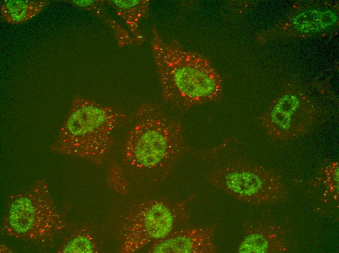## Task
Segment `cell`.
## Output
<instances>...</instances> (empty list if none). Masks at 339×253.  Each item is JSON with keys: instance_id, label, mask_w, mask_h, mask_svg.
I'll use <instances>...</instances> for the list:
<instances>
[{"instance_id": "cell-13", "label": "cell", "mask_w": 339, "mask_h": 253, "mask_svg": "<svg viewBox=\"0 0 339 253\" xmlns=\"http://www.w3.org/2000/svg\"><path fill=\"white\" fill-rule=\"evenodd\" d=\"M337 19V15L330 10L310 9L296 16L292 24L301 33H315L330 29Z\"/></svg>"}, {"instance_id": "cell-7", "label": "cell", "mask_w": 339, "mask_h": 253, "mask_svg": "<svg viewBox=\"0 0 339 253\" xmlns=\"http://www.w3.org/2000/svg\"><path fill=\"white\" fill-rule=\"evenodd\" d=\"M306 98L291 91L281 95L258 119L266 133L279 141L294 140L309 130L315 111Z\"/></svg>"}, {"instance_id": "cell-3", "label": "cell", "mask_w": 339, "mask_h": 253, "mask_svg": "<svg viewBox=\"0 0 339 253\" xmlns=\"http://www.w3.org/2000/svg\"><path fill=\"white\" fill-rule=\"evenodd\" d=\"M246 150L232 136L211 148L190 152L209 165L204 174L207 181L237 200L253 205L286 201L289 192L282 176L254 162Z\"/></svg>"}, {"instance_id": "cell-12", "label": "cell", "mask_w": 339, "mask_h": 253, "mask_svg": "<svg viewBox=\"0 0 339 253\" xmlns=\"http://www.w3.org/2000/svg\"><path fill=\"white\" fill-rule=\"evenodd\" d=\"M49 3L45 0H3L0 4L1 17L11 24H19L36 16Z\"/></svg>"}, {"instance_id": "cell-6", "label": "cell", "mask_w": 339, "mask_h": 253, "mask_svg": "<svg viewBox=\"0 0 339 253\" xmlns=\"http://www.w3.org/2000/svg\"><path fill=\"white\" fill-rule=\"evenodd\" d=\"M194 196L177 201L159 197L148 199L130 208L121 221L120 252H136L181 228L190 226L186 206Z\"/></svg>"}, {"instance_id": "cell-9", "label": "cell", "mask_w": 339, "mask_h": 253, "mask_svg": "<svg viewBox=\"0 0 339 253\" xmlns=\"http://www.w3.org/2000/svg\"><path fill=\"white\" fill-rule=\"evenodd\" d=\"M216 223L203 227L181 228L151 245L148 253H212L217 251L214 242Z\"/></svg>"}, {"instance_id": "cell-2", "label": "cell", "mask_w": 339, "mask_h": 253, "mask_svg": "<svg viewBox=\"0 0 339 253\" xmlns=\"http://www.w3.org/2000/svg\"><path fill=\"white\" fill-rule=\"evenodd\" d=\"M150 45L162 98L170 110L184 114L221 100L223 80L205 56L187 50L177 39L166 42L154 28Z\"/></svg>"}, {"instance_id": "cell-4", "label": "cell", "mask_w": 339, "mask_h": 253, "mask_svg": "<svg viewBox=\"0 0 339 253\" xmlns=\"http://www.w3.org/2000/svg\"><path fill=\"white\" fill-rule=\"evenodd\" d=\"M128 117L120 109L75 95L50 148L58 154L102 164L113 147L114 131Z\"/></svg>"}, {"instance_id": "cell-11", "label": "cell", "mask_w": 339, "mask_h": 253, "mask_svg": "<svg viewBox=\"0 0 339 253\" xmlns=\"http://www.w3.org/2000/svg\"><path fill=\"white\" fill-rule=\"evenodd\" d=\"M117 15L124 21L127 30L140 46L146 39L139 29L140 21L146 18L149 9L150 0H107Z\"/></svg>"}, {"instance_id": "cell-15", "label": "cell", "mask_w": 339, "mask_h": 253, "mask_svg": "<svg viewBox=\"0 0 339 253\" xmlns=\"http://www.w3.org/2000/svg\"><path fill=\"white\" fill-rule=\"evenodd\" d=\"M110 186L117 192L127 193L130 187L119 163L113 162L110 166L107 177Z\"/></svg>"}, {"instance_id": "cell-14", "label": "cell", "mask_w": 339, "mask_h": 253, "mask_svg": "<svg viewBox=\"0 0 339 253\" xmlns=\"http://www.w3.org/2000/svg\"><path fill=\"white\" fill-rule=\"evenodd\" d=\"M99 248L93 232L87 228L76 230L64 239L58 253H98Z\"/></svg>"}, {"instance_id": "cell-10", "label": "cell", "mask_w": 339, "mask_h": 253, "mask_svg": "<svg viewBox=\"0 0 339 253\" xmlns=\"http://www.w3.org/2000/svg\"><path fill=\"white\" fill-rule=\"evenodd\" d=\"M339 165L337 161L326 162L308 183V193L315 208L321 214H333L339 208Z\"/></svg>"}, {"instance_id": "cell-8", "label": "cell", "mask_w": 339, "mask_h": 253, "mask_svg": "<svg viewBox=\"0 0 339 253\" xmlns=\"http://www.w3.org/2000/svg\"><path fill=\"white\" fill-rule=\"evenodd\" d=\"M242 238L237 247L239 253H285L291 251L295 241L286 218L264 213L243 224Z\"/></svg>"}, {"instance_id": "cell-1", "label": "cell", "mask_w": 339, "mask_h": 253, "mask_svg": "<svg viewBox=\"0 0 339 253\" xmlns=\"http://www.w3.org/2000/svg\"><path fill=\"white\" fill-rule=\"evenodd\" d=\"M119 163L130 186L140 189L161 185L191 147L186 143L184 127L152 102L139 106L130 114Z\"/></svg>"}, {"instance_id": "cell-16", "label": "cell", "mask_w": 339, "mask_h": 253, "mask_svg": "<svg viewBox=\"0 0 339 253\" xmlns=\"http://www.w3.org/2000/svg\"><path fill=\"white\" fill-rule=\"evenodd\" d=\"M69 3L79 9L91 12L100 17L106 12L104 0H69Z\"/></svg>"}, {"instance_id": "cell-5", "label": "cell", "mask_w": 339, "mask_h": 253, "mask_svg": "<svg viewBox=\"0 0 339 253\" xmlns=\"http://www.w3.org/2000/svg\"><path fill=\"white\" fill-rule=\"evenodd\" d=\"M65 227L48 184L42 179L10 198L1 231L11 237L41 245L53 241Z\"/></svg>"}]
</instances>
